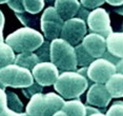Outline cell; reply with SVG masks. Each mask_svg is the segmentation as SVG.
Wrapping results in <instances>:
<instances>
[{
	"instance_id": "9a60e30c",
	"label": "cell",
	"mask_w": 123,
	"mask_h": 116,
	"mask_svg": "<svg viewBox=\"0 0 123 116\" xmlns=\"http://www.w3.org/2000/svg\"><path fill=\"white\" fill-rule=\"evenodd\" d=\"M45 97V116H53L56 112L60 111L64 104V98L56 93L44 94Z\"/></svg>"
},
{
	"instance_id": "3957f363",
	"label": "cell",
	"mask_w": 123,
	"mask_h": 116,
	"mask_svg": "<svg viewBox=\"0 0 123 116\" xmlns=\"http://www.w3.org/2000/svg\"><path fill=\"white\" fill-rule=\"evenodd\" d=\"M51 62L59 70L75 71L78 67L74 46L61 38L51 41Z\"/></svg>"
},
{
	"instance_id": "ab89813d",
	"label": "cell",
	"mask_w": 123,
	"mask_h": 116,
	"mask_svg": "<svg viewBox=\"0 0 123 116\" xmlns=\"http://www.w3.org/2000/svg\"><path fill=\"white\" fill-rule=\"evenodd\" d=\"M44 1H47V2H53V1H55V0H44Z\"/></svg>"
},
{
	"instance_id": "8992f818",
	"label": "cell",
	"mask_w": 123,
	"mask_h": 116,
	"mask_svg": "<svg viewBox=\"0 0 123 116\" xmlns=\"http://www.w3.org/2000/svg\"><path fill=\"white\" fill-rule=\"evenodd\" d=\"M116 72V64L101 57L95 59L87 67V78L95 83H106Z\"/></svg>"
},
{
	"instance_id": "9c48e42d",
	"label": "cell",
	"mask_w": 123,
	"mask_h": 116,
	"mask_svg": "<svg viewBox=\"0 0 123 116\" xmlns=\"http://www.w3.org/2000/svg\"><path fill=\"white\" fill-rule=\"evenodd\" d=\"M33 77L40 86H52L59 77V69L51 61L39 62L32 70Z\"/></svg>"
},
{
	"instance_id": "7a4b0ae2",
	"label": "cell",
	"mask_w": 123,
	"mask_h": 116,
	"mask_svg": "<svg viewBox=\"0 0 123 116\" xmlns=\"http://www.w3.org/2000/svg\"><path fill=\"white\" fill-rule=\"evenodd\" d=\"M43 41L44 38L42 34L33 27H27L15 31L5 39V42L12 48L14 52L17 53L35 52Z\"/></svg>"
},
{
	"instance_id": "ba28073f",
	"label": "cell",
	"mask_w": 123,
	"mask_h": 116,
	"mask_svg": "<svg viewBox=\"0 0 123 116\" xmlns=\"http://www.w3.org/2000/svg\"><path fill=\"white\" fill-rule=\"evenodd\" d=\"M86 24L93 33L102 35L105 38L111 33H113L110 15L102 7H97L89 12V15L86 19Z\"/></svg>"
},
{
	"instance_id": "d4e9b609",
	"label": "cell",
	"mask_w": 123,
	"mask_h": 116,
	"mask_svg": "<svg viewBox=\"0 0 123 116\" xmlns=\"http://www.w3.org/2000/svg\"><path fill=\"white\" fill-rule=\"evenodd\" d=\"M42 90H43V87L40 86L39 83L37 82H33V84H31L30 87L27 88H23V94L25 97L27 98H31L33 95L35 94H38V93H42Z\"/></svg>"
},
{
	"instance_id": "277c9868",
	"label": "cell",
	"mask_w": 123,
	"mask_h": 116,
	"mask_svg": "<svg viewBox=\"0 0 123 116\" xmlns=\"http://www.w3.org/2000/svg\"><path fill=\"white\" fill-rule=\"evenodd\" d=\"M34 82V77L30 70L15 63L0 69V84L2 88H27Z\"/></svg>"
},
{
	"instance_id": "603a6c76",
	"label": "cell",
	"mask_w": 123,
	"mask_h": 116,
	"mask_svg": "<svg viewBox=\"0 0 123 116\" xmlns=\"http://www.w3.org/2000/svg\"><path fill=\"white\" fill-rule=\"evenodd\" d=\"M40 62L51 60V41H43V43L35 51Z\"/></svg>"
},
{
	"instance_id": "30bf717a",
	"label": "cell",
	"mask_w": 123,
	"mask_h": 116,
	"mask_svg": "<svg viewBox=\"0 0 123 116\" xmlns=\"http://www.w3.org/2000/svg\"><path fill=\"white\" fill-rule=\"evenodd\" d=\"M111 96L107 91L105 84L103 83H94L89 87L87 94H86V101L88 104L97 108H106L111 100Z\"/></svg>"
},
{
	"instance_id": "f546056e",
	"label": "cell",
	"mask_w": 123,
	"mask_h": 116,
	"mask_svg": "<svg viewBox=\"0 0 123 116\" xmlns=\"http://www.w3.org/2000/svg\"><path fill=\"white\" fill-rule=\"evenodd\" d=\"M88 15H89V10H87V8L84 7H80L76 16H78L77 18H80V19H82L83 21L86 22V19H87Z\"/></svg>"
},
{
	"instance_id": "d6986e66",
	"label": "cell",
	"mask_w": 123,
	"mask_h": 116,
	"mask_svg": "<svg viewBox=\"0 0 123 116\" xmlns=\"http://www.w3.org/2000/svg\"><path fill=\"white\" fill-rule=\"evenodd\" d=\"M15 52L6 42H0V69L10 66L15 61Z\"/></svg>"
},
{
	"instance_id": "52a82bcc",
	"label": "cell",
	"mask_w": 123,
	"mask_h": 116,
	"mask_svg": "<svg viewBox=\"0 0 123 116\" xmlns=\"http://www.w3.org/2000/svg\"><path fill=\"white\" fill-rule=\"evenodd\" d=\"M86 36V22L82 19L74 17L72 19L64 21L60 38L68 42L69 44L76 47L82 42Z\"/></svg>"
},
{
	"instance_id": "5b68a950",
	"label": "cell",
	"mask_w": 123,
	"mask_h": 116,
	"mask_svg": "<svg viewBox=\"0 0 123 116\" xmlns=\"http://www.w3.org/2000/svg\"><path fill=\"white\" fill-rule=\"evenodd\" d=\"M64 20L59 16L54 7H49L40 17V27L47 40L60 38Z\"/></svg>"
},
{
	"instance_id": "7402d4cb",
	"label": "cell",
	"mask_w": 123,
	"mask_h": 116,
	"mask_svg": "<svg viewBox=\"0 0 123 116\" xmlns=\"http://www.w3.org/2000/svg\"><path fill=\"white\" fill-rule=\"evenodd\" d=\"M6 99H7V108L12 111H15L17 113H21L23 110V103L19 99V97L15 93L9 92L6 93Z\"/></svg>"
},
{
	"instance_id": "83f0119b",
	"label": "cell",
	"mask_w": 123,
	"mask_h": 116,
	"mask_svg": "<svg viewBox=\"0 0 123 116\" xmlns=\"http://www.w3.org/2000/svg\"><path fill=\"white\" fill-rule=\"evenodd\" d=\"M7 5H9L15 13H24L25 12L23 3H22V0H11V1L7 2Z\"/></svg>"
},
{
	"instance_id": "ffe728a7",
	"label": "cell",
	"mask_w": 123,
	"mask_h": 116,
	"mask_svg": "<svg viewBox=\"0 0 123 116\" xmlns=\"http://www.w3.org/2000/svg\"><path fill=\"white\" fill-rule=\"evenodd\" d=\"M75 52H76L78 67H81V68L82 67H88L89 64L95 60V58L92 57V56L86 52L85 49L83 48V46L81 43L77 44V46L75 47Z\"/></svg>"
},
{
	"instance_id": "4dcf8cb0",
	"label": "cell",
	"mask_w": 123,
	"mask_h": 116,
	"mask_svg": "<svg viewBox=\"0 0 123 116\" xmlns=\"http://www.w3.org/2000/svg\"><path fill=\"white\" fill-rule=\"evenodd\" d=\"M0 116H29L26 113H17L15 111H12L11 109H5L4 111L0 113Z\"/></svg>"
},
{
	"instance_id": "484cf974",
	"label": "cell",
	"mask_w": 123,
	"mask_h": 116,
	"mask_svg": "<svg viewBox=\"0 0 123 116\" xmlns=\"http://www.w3.org/2000/svg\"><path fill=\"white\" fill-rule=\"evenodd\" d=\"M106 116H123V101H116L107 110Z\"/></svg>"
},
{
	"instance_id": "5bb4252c",
	"label": "cell",
	"mask_w": 123,
	"mask_h": 116,
	"mask_svg": "<svg viewBox=\"0 0 123 116\" xmlns=\"http://www.w3.org/2000/svg\"><path fill=\"white\" fill-rule=\"evenodd\" d=\"M25 113L29 116H45V97L42 93L33 95L26 106Z\"/></svg>"
},
{
	"instance_id": "8d00e7d4",
	"label": "cell",
	"mask_w": 123,
	"mask_h": 116,
	"mask_svg": "<svg viewBox=\"0 0 123 116\" xmlns=\"http://www.w3.org/2000/svg\"><path fill=\"white\" fill-rule=\"evenodd\" d=\"M53 116H68V115H66L65 113H64V112L62 111V110H60V111L56 112V113H55V114L53 115Z\"/></svg>"
},
{
	"instance_id": "4fadbf2b",
	"label": "cell",
	"mask_w": 123,
	"mask_h": 116,
	"mask_svg": "<svg viewBox=\"0 0 123 116\" xmlns=\"http://www.w3.org/2000/svg\"><path fill=\"white\" fill-rule=\"evenodd\" d=\"M106 51L119 59L123 58V32H113L106 37Z\"/></svg>"
},
{
	"instance_id": "d6a6232c",
	"label": "cell",
	"mask_w": 123,
	"mask_h": 116,
	"mask_svg": "<svg viewBox=\"0 0 123 116\" xmlns=\"http://www.w3.org/2000/svg\"><path fill=\"white\" fill-rule=\"evenodd\" d=\"M116 70L118 73H121L123 74V58L119 59V61L116 63Z\"/></svg>"
},
{
	"instance_id": "e0dca14e",
	"label": "cell",
	"mask_w": 123,
	"mask_h": 116,
	"mask_svg": "<svg viewBox=\"0 0 123 116\" xmlns=\"http://www.w3.org/2000/svg\"><path fill=\"white\" fill-rule=\"evenodd\" d=\"M61 110L68 116H85L86 114V106L83 104L79 98L64 101Z\"/></svg>"
},
{
	"instance_id": "836d02e7",
	"label": "cell",
	"mask_w": 123,
	"mask_h": 116,
	"mask_svg": "<svg viewBox=\"0 0 123 116\" xmlns=\"http://www.w3.org/2000/svg\"><path fill=\"white\" fill-rule=\"evenodd\" d=\"M115 12H116L117 14H119V15L123 16V4H122V5H120V7H115Z\"/></svg>"
},
{
	"instance_id": "f35d334b",
	"label": "cell",
	"mask_w": 123,
	"mask_h": 116,
	"mask_svg": "<svg viewBox=\"0 0 123 116\" xmlns=\"http://www.w3.org/2000/svg\"><path fill=\"white\" fill-rule=\"evenodd\" d=\"M9 1H11V0H0V4H2V3H7Z\"/></svg>"
},
{
	"instance_id": "e575fe53",
	"label": "cell",
	"mask_w": 123,
	"mask_h": 116,
	"mask_svg": "<svg viewBox=\"0 0 123 116\" xmlns=\"http://www.w3.org/2000/svg\"><path fill=\"white\" fill-rule=\"evenodd\" d=\"M0 42H3V25L0 24Z\"/></svg>"
},
{
	"instance_id": "4316f807",
	"label": "cell",
	"mask_w": 123,
	"mask_h": 116,
	"mask_svg": "<svg viewBox=\"0 0 123 116\" xmlns=\"http://www.w3.org/2000/svg\"><path fill=\"white\" fill-rule=\"evenodd\" d=\"M81 5L86 7L87 10H95L105 3V0H80Z\"/></svg>"
},
{
	"instance_id": "6da1fadb",
	"label": "cell",
	"mask_w": 123,
	"mask_h": 116,
	"mask_svg": "<svg viewBox=\"0 0 123 116\" xmlns=\"http://www.w3.org/2000/svg\"><path fill=\"white\" fill-rule=\"evenodd\" d=\"M89 80L75 71H65L54 83L56 92L65 99L79 98L88 88Z\"/></svg>"
},
{
	"instance_id": "d590c367",
	"label": "cell",
	"mask_w": 123,
	"mask_h": 116,
	"mask_svg": "<svg viewBox=\"0 0 123 116\" xmlns=\"http://www.w3.org/2000/svg\"><path fill=\"white\" fill-rule=\"evenodd\" d=\"M4 15H3V13L0 11V24H2L4 27Z\"/></svg>"
},
{
	"instance_id": "cb8c5ba5",
	"label": "cell",
	"mask_w": 123,
	"mask_h": 116,
	"mask_svg": "<svg viewBox=\"0 0 123 116\" xmlns=\"http://www.w3.org/2000/svg\"><path fill=\"white\" fill-rule=\"evenodd\" d=\"M16 16H17L19 20L27 27H33V25H37V23H38V18L33 16L32 14H26L25 12L16 13Z\"/></svg>"
},
{
	"instance_id": "ac0fdd59",
	"label": "cell",
	"mask_w": 123,
	"mask_h": 116,
	"mask_svg": "<svg viewBox=\"0 0 123 116\" xmlns=\"http://www.w3.org/2000/svg\"><path fill=\"white\" fill-rule=\"evenodd\" d=\"M39 62H40V60H39L38 56L34 52H26V53H19L16 56L14 63L19 67L25 68V69L32 71L34 69V67L36 64H38Z\"/></svg>"
},
{
	"instance_id": "44dd1931",
	"label": "cell",
	"mask_w": 123,
	"mask_h": 116,
	"mask_svg": "<svg viewBox=\"0 0 123 116\" xmlns=\"http://www.w3.org/2000/svg\"><path fill=\"white\" fill-rule=\"evenodd\" d=\"M44 2V0H22L25 12L32 15H36L43 10Z\"/></svg>"
},
{
	"instance_id": "7c38bea8",
	"label": "cell",
	"mask_w": 123,
	"mask_h": 116,
	"mask_svg": "<svg viewBox=\"0 0 123 116\" xmlns=\"http://www.w3.org/2000/svg\"><path fill=\"white\" fill-rule=\"evenodd\" d=\"M81 7L79 0H55V10L64 21L76 17Z\"/></svg>"
},
{
	"instance_id": "f1b7e54d",
	"label": "cell",
	"mask_w": 123,
	"mask_h": 116,
	"mask_svg": "<svg viewBox=\"0 0 123 116\" xmlns=\"http://www.w3.org/2000/svg\"><path fill=\"white\" fill-rule=\"evenodd\" d=\"M7 109V99H6V93H5L3 88H0V113Z\"/></svg>"
},
{
	"instance_id": "74e56055",
	"label": "cell",
	"mask_w": 123,
	"mask_h": 116,
	"mask_svg": "<svg viewBox=\"0 0 123 116\" xmlns=\"http://www.w3.org/2000/svg\"><path fill=\"white\" fill-rule=\"evenodd\" d=\"M89 116H106V115L103 114V113H101V112H97V113H93V114L89 115Z\"/></svg>"
},
{
	"instance_id": "2e32d148",
	"label": "cell",
	"mask_w": 123,
	"mask_h": 116,
	"mask_svg": "<svg viewBox=\"0 0 123 116\" xmlns=\"http://www.w3.org/2000/svg\"><path fill=\"white\" fill-rule=\"evenodd\" d=\"M105 87L113 98L123 97V74L116 72L106 81Z\"/></svg>"
},
{
	"instance_id": "8fae6325",
	"label": "cell",
	"mask_w": 123,
	"mask_h": 116,
	"mask_svg": "<svg viewBox=\"0 0 123 116\" xmlns=\"http://www.w3.org/2000/svg\"><path fill=\"white\" fill-rule=\"evenodd\" d=\"M81 44L92 57L101 58L106 52V38L96 33H89L83 38Z\"/></svg>"
},
{
	"instance_id": "1f68e13d",
	"label": "cell",
	"mask_w": 123,
	"mask_h": 116,
	"mask_svg": "<svg viewBox=\"0 0 123 116\" xmlns=\"http://www.w3.org/2000/svg\"><path fill=\"white\" fill-rule=\"evenodd\" d=\"M105 2H107L108 4L113 5L115 7H120V5L123 4V0H105Z\"/></svg>"
}]
</instances>
